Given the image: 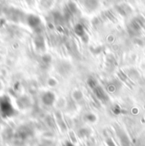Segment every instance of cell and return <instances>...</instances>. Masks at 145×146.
<instances>
[{"instance_id":"obj_8","label":"cell","mask_w":145,"mask_h":146,"mask_svg":"<svg viewBox=\"0 0 145 146\" xmlns=\"http://www.w3.org/2000/svg\"><path fill=\"white\" fill-rule=\"evenodd\" d=\"M50 64H51V57L49 55H48V54L42 56V63H41L42 66V67H48L50 66Z\"/></svg>"},{"instance_id":"obj_12","label":"cell","mask_w":145,"mask_h":146,"mask_svg":"<svg viewBox=\"0 0 145 146\" xmlns=\"http://www.w3.org/2000/svg\"><path fill=\"white\" fill-rule=\"evenodd\" d=\"M73 97H74V99L75 100H81V99H82V97H83V94H82V93L81 92V91H79V90H77V91H75L74 94H73Z\"/></svg>"},{"instance_id":"obj_1","label":"cell","mask_w":145,"mask_h":146,"mask_svg":"<svg viewBox=\"0 0 145 146\" xmlns=\"http://www.w3.org/2000/svg\"><path fill=\"white\" fill-rule=\"evenodd\" d=\"M17 111L15 109L11 99L8 95L0 96V115L4 118H10L16 115Z\"/></svg>"},{"instance_id":"obj_13","label":"cell","mask_w":145,"mask_h":146,"mask_svg":"<svg viewBox=\"0 0 145 146\" xmlns=\"http://www.w3.org/2000/svg\"><path fill=\"white\" fill-rule=\"evenodd\" d=\"M48 84L50 87H54V86L57 84V82H56V80H55L54 78H50V79H48Z\"/></svg>"},{"instance_id":"obj_17","label":"cell","mask_w":145,"mask_h":146,"mask_svg":"<svg viewBox=\"0 0 145 146\" xmlns=\"http://www.w3.org/2000/svg\"><path fill=\"white\" fill-rule=\"evenodd\" d=\"M1 88H2V84H1V82H0V90H1Z\"/></svg>"},{"instance_id":"obj_10","label":"cell","mask_w":145,"mask_h":146,"mask_svg":"<svg viewBox=\"0 0 145 146\" xmlns=\"http://www.w3.org/2000/svg\"><path fill=\"white\" fill-rule=\"evenodd\" d=\"M75 31V33L78 36H81V37H83V36H85V30H84V27L81 25H80V24L76 25Z\"/></svg>"},{"instance_id":"obj_16","label":"cell","mask_w":145,"mask_h":146,"mask_svg":"<svg viewBox=\"0 0 145 146\" xmlns=\"http://www.w3.org/2000/svg\"><path fill=\"white\" fill-rule=\"evenodd\" d=\"M63 146H75L73 143H72L71 141H66L64 145H63Z\"/></svg>"},{"instance_id":"obj_6","label":"cell","mask_w":145,"mask_h":146,"mask_svg":"<svg viewBox=\"0 0 145 146\" xmlns=\"http://www.w3.org/2000/svg\"><path fill=\"white\" fill-rule=\"evenodd\" d=\"M119 138H120V141L122 146H129L130 145V141L128 137L126 135V133H119Z\"/></svg>"},{"instance_id":"obj_4","label":"cell","mask_w":145,"mask_h":146,"mask_svg":"<svg viewBox=\"0 0 145 146\" xmlns=\"http://www.w3.org/2000/svg\"><path fill=\"white\" fill-rule=\"evenodd\" d=\"M93 94H94L95 97L99 100H100L102 102H105V103H106V102L109 101V96L105 92V90L102 88V87H100L99 85H98L95 88H93Z\"/></svg>"},{"instance_id":"obj_14","label":"cell","mask_w":145,"mask_h":146,"mask_svg":"<svg viewBox=\"0 0 145 146\" xmlns=\"http://www.w3.org/2000/svg\"><path fill=\"white\" fill-rule=\"evenodd\" d=\"M105 142H106V145H107V146H117L116 145H115V141H114L111 138L107 139Z\"/></svg>"},{"instance_id":"obj_2","label":"cell","mask_w":145,"mask_h":146,"mask_svg":"<svg viewBox=\"0 0 145 146\" xmlns=\"http://www.w3.org/2000/svg\"><path fill=\"white\" fill-rule=\"evenodd\" d=\"M33 135V129L28 125L21 126L15 133V137L21 141H25Z\"/></svg>"},{"instance_id":"obj_11","label":"cell","mask_w":145,"mask_h":146,"mask_svg":"<svg viewBox=\"0 0 145 146\" xmlns=\"http://www.w3.org/2000/svg\"><path fill=\"white\" fill-rule=\"evenodd\" d=\"M87 85H88L89 88L93 90V89L95 88L99 84H98V82H97V81H96L95 79H93V77H89V78L87 79Z\"/></svg>"},{"instance_id":"obj_3","label":"cell","mask_w":145,"mask_h":146,"mask_svg":"<svg viewBox=\"0 0 145 146\" xmlns=\"http://www.w3.org/2000/svg\"><path fill=\"white\" fill-rule=\"evenodd\" d=\"M55 100H56V96L55 94L51 92V91H47V92H44L42 96H41V100H42V103L46 106H52L54 102H55Z\"/></svg>"},{"instance_id":"obj_5","label":"cell","mask_w":145,"mask_h":146,"mask_svg":"<svg viewBox=\"0 0 145 146\" xmlns=\"http://www.w3.org/2000/svg\"><path fill=\"white\" fill-rule=\"evenodd\" d=\"M17 105L21 109H26L31 106V100L26 96H22L17 100Z\"/></svg>"},{"instance_id":"obj_15","label":"cell","mask_w":145,"mask_h":146,"mask_svg":"<svg viewBox=\"0 0 145 146\" xmlns=\"http://www.w3.org/2000/svg\"><path fill=\"white\" fill-rule=\"evenodd\" d=\"M113 112H114L115 115H118V114H121V108H120L119 106H115V107L113 109Z\"/></svg>"},{"instance_id":"obj_9","label":"cell","mask_w":145,"mask_h":146,"mask_svg":"<svg viewBox=\"0 0 145 146\" xmlns=\"http://www.w3.org/2000/svg\"><path fill=\"white\" fill-rule=\"evenodd\" d=\"M84 119H85L87 121H88V122L93 123V122H95V121H97V116H96L94 114H93V113H87V114L84 115Z\"/></svg>"},{"instance_id":"obj_7","label":"cell","mask_w":145,"mask_h":146,"mask_svg":"<svg viewBox=\"0 0 145 146\" xmlns=\"http://www.w3.org/2000/svg\"><path fill=\"white\" fill-rule=\"evenodd\" d=\"M91 134V131L88 129V128H81L79 131H78V136L81 138V139H85V138H87L89 137V135Z\"/></svg>"}]
</instances>
